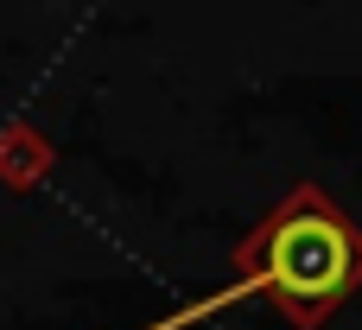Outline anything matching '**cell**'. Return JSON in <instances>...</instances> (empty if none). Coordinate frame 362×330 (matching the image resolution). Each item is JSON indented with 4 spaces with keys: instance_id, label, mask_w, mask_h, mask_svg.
<instances>
[{
    "instance_id": "cell-1",
    "label": "cell",
    "mask_w": 362,
    "mask_h": 330,
    "mask_svg": "<svg viewBox=\"0 0 362 330\" xmlns=\"http://www.w3.org/2000/svg\"><path fill=\"white\" fill-rule=\"evenodd\" d=\"M248 280L280 312H293L299 324H312V318L337 312L350 299V286L362 280V235L318 191H299L248 242Z\"/></svg>"
}]
</instances>
